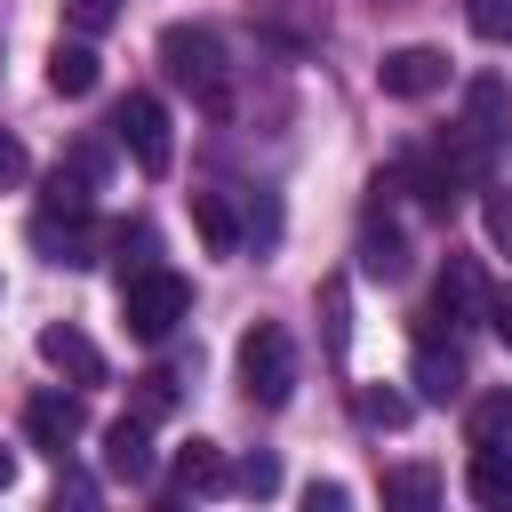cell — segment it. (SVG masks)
Segmentation results:
<instances>
[{
	"label": "cell",
	"instance_id": "6da1fadb",
	"mask_svg": "<svg viewBox=\"0 0 512 512\" xmlns=\"http://www.w3.org/2000/svg\"><path fill=\"white\" fill-rule=\"evenodd\" d=\"M160 72L200 104V112H232V48H224V32L216 24H168L160 32Z\"/></svg>",
	"mask_w": 512,
	"mask_h": 512
},
{
	"label": "cell",
	"instance_id": "7a4b0ae2",
	"mask_svg": "<svg viewBox=\"0 0 512 512\" xmlns=\"http://www.w3.org/2000/svg\"><path fill=\"white\" fill-rule=\"evenodd\" d=\"M448 144H456V160L472 168V184L496 168V152L512 144V96H504V80H488V72H480V80L464 88V120H456V136H448Z\"/></svg>",
	"mask_w": 512,
	"mask_h": 512
},
{
	"label": "cell",
	"instance_id": "3957f363",
	"mask_svg": "<svg viewBox=\"0 0 512 512\" xmlns=\"http://www.w3.org/2000/svg\"><path fill=\"white\" fill-rule=\"evenodd\" d=\"M184 312H192V288H184L168 264H136V272H120V320H128V336L160 344V336H176Z\"/></svg>",
	"mask_w": 512,
	"mask_h": 512
},
{
	"label": "cell",
	"instance_id": "277c9868",
	"mask_svg": "<svg viewBox=\"0 0 512 512\" xmlns=\"http://www.w3.org/2000/svg\"><path fill=\"white\" fill-rule=\"evenodd\" d=\"M240 392H248L256 408H280V400L296 392V344H288L280 320H256V328L240 336Z\"/></svg>",
	"mask_w": 512,
	"mask_h": 512
},
{
	"label": "cell",
	"instance_id": "5b68a950",
	"mask_svg": "<svg viewBox=\"0 0 512 512\" xmlns=\"http://www.w3.org/2000/svg\"><path fill=\"white\" fill-rule=\"evenodd\" d=\"M112 136H120V152H128L144 176H168V160H176V128H168V104H160L152 88H136V96L112 112Z\"/></svg>",
	"mask_w": 512,
	"mask_h": 512
},
{
	"label": "cell",
	"instance_id": "8992f818",
	"mask_svg": "<svg viewBox=\"0 0 512 512\" xmlns=\"http://www.w3.org/2000/svg\"><path fill=\"white\" fill-rule=\"evenodd\" d=\"M32 248L48 256V264H96L104 256V224H96V208H40L32 216Z\"/></svg>",
	"mask_w": 512,
	"mask_h": 512
},
{
	"label": "cell",
	"instance_id": "52a82bcc",
	"mask_svg": "<svg viewBox=\"0 0 512 512\" xmlns=\"http://www.w3.org/2000/svg\"><path fill=\"white\" fill-rule=\"evenodd\" d=\"M80 432H88V408H80V392H32V400H24V440H32V448L64 456Z\"/></svg>",
	"mask_w": 512,
	"mask_h": 512
},
{
	"label": "cell",
	"instance_id": "ba28073f",
	"mask_svg": "<svg viewBox=\"0 0 512 512\" xmlns=\"http://www.w3.org/2000/svg\"><path fill=\"white\" fill-rule=\"evenodd\" d=\"M376 88L400 96V104H424L432 88H448V56H440V48H392V56L376 64Z\"/></svg>",
	"mask_w": 512,
	"mask_h": 512
},
{
	"label": "cell",
	"instance_id": "9c48e42d",
	"mask_svg": "<svg viewBox=\"0 0 512 512\" xmlns=\"http://www.w3.org/2000/svg\"><path fill=\"white\" fill-rule=\"evenodd\" d=\"M416 392H424L432 408L464 400V352H456V336H440V328H416Z\"/></svg>",
	"mask_w": 512,
	"mask_h": 512
},
{
	"label": "cell",
	"instance_id": "30bf717a",
	"mask_svg": "<svg viewBox=\"0 0 512 512\" xmlns=\"http://www.w3.org/2000/svg\"><path fill=\"white\" fill-rule=\"evenodd\" d=\"M248 16L280 48H320L328 40V0H248Z\"/></svg>",
	"mask_w": 512,
	"mask_h": 512
},
{
	"label": "cell",
	"instance_id": "8fae6325",
	"mask_svg": "<svg viewBox=\"0 0 512 512\" xmlns=\"http://www.w3.org/2000/svg\"><path fill=\"white\" fill-rule=\"evenodd\" d=\"M40 360H48L56 376H72L80 392H88V384H104V352H96V344H88V336H80L72 320H56V328H40Z\"/></svg>",
	"mask_w": 512,
	"mask_h": 512
},
{
	"label": "cell",
	"instance_id": "7c38bea8",
	"mask_svg": "<svg viewBox=\"0 0 512 512\" xmlns=\"http://www.w3.org/2000/svg\"><path fill=\"white\" fill-rule=\"evenodd\" d=\"M360 272H368V280H408V232H400L392 216H376V208H368V224H360Z\"/></svg>",
	"mask_w": 512,
	"mask_h": 512
},
{
	"label": "cell",
	"instance_id": "4fadbf2b",
	"mask_svg": "<svg viewBox=\"0 0 512 512\" xmlns=\"http://www.w3.org/2000/svg\"><path fill=\"white\" fill-rule=\"evenodd\" d=\"M104 472L128 480V488L152 480V424H144V416H120V424L104 432Z\"/></svg>",
	"mask_w": 512,
	"mask_h": 512
},
{
	"label": "cell",
	"instance_id": "5bb4252c",
	"mask_svg": "<svg viewBox=\"0 0 512 512\" xmlns=\"http://www.w3.org/2000/svg\"><path fill=\"white\" fill-rule=\"evenodd\" d=\"M464 496L488 512H512V448H472L464 464Z\"/></svg>",
	"mask_w": 512,
	"mask_h": 512
},
{
	"label": "cell",
	"instance_id": "9a60e30c",
	"mask_svg": "<svg viewBox=\"0 0 512 512\" xmlns=\"http://www.w3.org/2000/svg\"><path fill=\"white\" fill-rule=\"evenodd\" d=\"M192 224H200L208 256H240V240H248V224L232 216V200H224V192H192Z\"/></svg>",
	"mask_w": 512,
	"mask_h": 512
},
{
	"label": "cell",
	"instance_id": "2e32d148",
	"mask_svg": "<svg viewBox=\"0 0 512 512\" xmlns=\"http://www.w3.org/2000/svg\"><path fill=\"white\" fill-rule=\"evenodd\" d=\"M464 432H472V448H512V384L480 392V400L464 408Z\"/></svg>",
	"mask_w": 512,
	"mask_h": 512
},
{
	"label": "cell",
	"instance_id": "e0dca14e",
	"mask_svg": "<svg viewBox=\"0 0 512 512\" xmlns=\"http://www.w3.org/2000/svg\"><path fill=\"white\" fill-rule=\"evenodd\" d=\"M48 88L56 96H88L96 88V48L88 40H56L48 48Z\"/></svg>",
	"mask_w": 512,
	"mask_h": 512
},
{
	"label": "cell",
	"instance_id": "ac0fdd59",
	"mask_svg": "<svg viewBox=\"0 0 512 512\" xmlns=\"http://www.w3.org/2000/svg\"><path fill=\"white\" fill-rule=\"evenodd\" d=\"M216 488H224L216 440H184V448H176V496H216Z\"/></svg>",
	"mask_w": 512,
	"mask_h": 512
},
{
	"label": "cell",
	"instance_id": "d6986e66",
	"mask_svg": "<svg viewBox=\"0 0 512 512\" xmlns=\"http://www.w3.org/2000/svg\"><path fill=\"white\" fill-rule=\"evenodd\" d=\"M384 504H408V512L440 504V472H432V464H392V472H384Z\"/></svg>",
	"mask_w": 512,
	"mask_h": 512
},
{
	"label": "cell",
	"instance_id": "ffe728a7",
	"mask_svg": "<svg viewBox=\"0 0 512 512\" xmlns=\"http://www.w3.org/2000/svg\"><path fill=\"white\" fill-rule=\"evenodd\" d=\"M224 480H232L240 496H272V488H280V464H272V456H248V464H240V472H224Z\"/></svg>",
	"mask_w": 512,
	"mask_h": 512
},
{
	"label": "cell",
	"instance_id": "44dd1931",
	"mask_svg": "<svg viewBox=\"0 0 512 512\" xmlns=\"http://www.w3.org/2000/svg\"><path fill=\"white\" fill-rule=\"evenodd\" d=\"M64 16H72V32H80V40H96V32L120 16V0H64Z\"/></svg>",
	"mask_w": 512,
	"mask_h": 512
},
{
	"label": "cell",
	"instance_id": "7402d4cb",
	"mask_svg": "<svg viewBox=\"0 0 512 512\" xmlns=\"http://www.w3.org/2000/svg\"><path fill=\"white\" fill-rule=\"evenodd\" d=\"M32 176V152H24V136L16 128H0V192H16Z\"/></svg>",
	"mask_w": 512,
	"mask_h": 512
},
{
	"label": "cell",
	"instance_id": "603a6c76",
	"mask_svg": "<svg viewBox=\"0 0 512 512\" xmlns=\"http://www.w3.org/2000/svg\"><path fill=\"white\" fill-rule=\"evenodd\" d=\"M320 312H328V352L344 360V344H352V320H344V280H328V296H320Z\"/></svg>",
	"mask_w": 512,
	"mask_h": 512
},
{
	"label": "cell",
	"instance_id": "cb8c5ba5",
	"mask_svg": "<svg viewBox=\"0 0 512 512\" xmlns=\"http://www.w3.org/2000/svg\"><path fill=\"white\" fill-rule=\"evenodd\" d=\"M464 16H472V32H480V40H504V32H512V0H472Z\"/></svg>",
	"mask_w": 512,
	"mask_h": 512
},
{
	"label": "cell",
	"instance_id": "d4e9b609",
	"mask_svg": "<svg viewBox=\"0 0 512 512\" xmlns=\"http://www.w3.org/2000/svg\"><path fill=\"white\" fill-rule=\"evenodd\" d=\"M360 416L392 432V424H408V400H400V392H360Z\"/></svg>",
	"mask_w": 512,
	"mask_h": 512
},
{
	"label": "cell",
	"instance_id": "484cf974",
	"mask_svg": "<svg viewBox=\"0 0 512 512\" xmlns=\"http://www.w3.org/2000/svg\"><path fill=\"white\" fill-rule=\"evenodd\" d=\"M168 400H176V384H168V376H144V392H136V416L152 424V416H168Z\"/></svg>",
	"mask_w": 512,
	"mask_h": 512
},
{
	"label": "cell",
	"instance_id": "4316f807",
	"mask_svg": "<svg viewBox=\"0 0 512 512\" xmlns=\"http://www.w3.org/2000/svg\"><path fill=\"white\" fill-rule=\"evenodd\" d=\"M488 328L496 344H512V288H488Z\"/></svg>",
	"mask_w": 512,
	"mask_h": 512
},
{
	"label": "cell",
	"instance_id": "83f0119b",
	"mask_svg": "<svg viewBox=\"0 0 512 512\" xmlns=\"http://www.w3.org/2000/svg\"><path fill=\"white\" fill-rule=\"evenodd\" d=\"M304 504H312V512H344V504H352V496H344V488H336V480H312V488H304Z\"/></svg>",
	"mask_w": 512,
	"mask_h": 512
},
{
	"label": "cell",
	"instance_id": "f1b7e54d",
	"mask_svg": "<svg viewBox=\"0 0 512 512\" xmlns=\"http://www.w3.org/2000/svg\"><path fill=\"white\" fill-rule=\"evenodd\" d=\"M88 496H96V480H80V472H72V480H56V504H88Z\"/></svg>",
	"mask_w": 512,
	"mask_h": 512
},
{
	"label": "cell",
	"instance_id": "f546056e",
	"mask_svg": "<svg viewBox=\"0 0 512 512\" xmlns=\"http://www.w3.org/2000/svg\"><path fill=\"white\" fill-rule=\"evenodd\" d=\"M488 224H496V240L512 248V200H488Z\"/></svg>",
	"mask_w": 512,
	"mask_h": 512
},
{
	"label": "cell",
	"instance_id": "4dcf8cb0",
	"mask_svg": "<svg viewBox=\"0 0 512 512\" xmlns=\"http://www.w3.org/2000/svg\"><path fill=\"white\" fill-rule=\"evenodd\" d=\"M8 480H16V448H0V488H8Z\"/></svg>",
	"mask_w": 512,
	"mask_h": 512
},
{
	"label": "cell",
	"instance_id": "1f68e13d",
	"mask_svg": "<svg viewBox=\"0 0 512 512\" xmlns=\"http://www.w3.org/2000/svg\"><path fill=\"white\" fill-rule=\"evenodd\" d=\"M376 8H416V0H376Z\"/></svg>",
	"mask_w": 512,
	"mask_h": 512
}]
</instances>
